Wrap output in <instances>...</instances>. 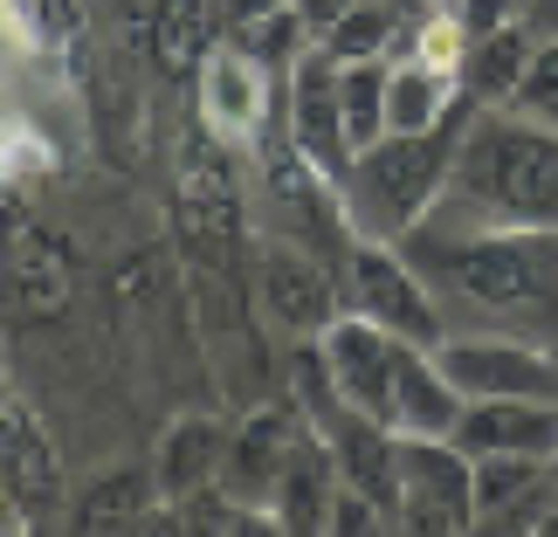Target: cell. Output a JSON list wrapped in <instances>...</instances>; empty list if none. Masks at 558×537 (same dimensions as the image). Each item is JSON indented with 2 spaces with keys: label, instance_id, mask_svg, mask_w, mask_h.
<instances>
[{
  "label": "cell",
  "instance_id": "obj_19",
  "mask_svg": "<svg viewBox=\"0 0 558 537\" xmlns=\"http://www.w3.org/2000/svg\"><path fill=\"white\" fill-rule=\"evenodd\" d=\"M153 468H111V476H97L83 497L70 503V524L76 537H118V530H145V517H153Z\"/></svg>",
  "mask_w": 558,
  "mask_h": 537
},
{
  "label": "cell",
  "instance_id": "obj_3",
  "mask_svg": "<svg viewBox=\"0 0 558 537\" xmlns=\"http://www.w3.org/2000/svg\"><path fill=\"white\" fill-rule=\"evenodd\" d=\"M414 255L435 276H448L462 296H476L483 310H524V304H538L545 276L558 263V228H538V234L497 228V234H483V242H456V248L414 234Z\"/></svg>",
  "mask_w": 558,
  "mask_h": 537
},
{
  "label": "cell",
  "instance_id": "obj_18",
  "mask_svg": "<svg viewBox=\"0 0 558 537\" xmlns=\"http://www.w3.org/2000/svg\"><path fill=\"white\" fill-rule=\"evenodd\" d=\"M462 406L469 400L448 386L435 352L400 338V358H393V435H435V441H448L456 420H462Z\"/></svg>",
  "mask_w": 558,
  "mask_h": 537
},
{
  "label": "cell",
  "instance_id": "obj_27",
  "mask_svg": "<svg viewBox=\"0 0 558 537\" xmlns=\"http://www.w3.org/2000/svg\"><path fill=\"white\" fill-rule=\"evenodd\" d=\"M510 111L545 124V132H558V41H538L518 76V90H510Z\"/></svg>",
  "mask_w": 558,
  "mask_h": 537
},
{
  "label": "cell",
  "instance_id": "obj_26",
  "mask_svg": "<svg viewBox=\"0 0 558 537\" xmlns=\"http://www.w3.org/2000/svg\"><path fill=\"white\" fill-rule=\"evenodd\" d=\"M234 35H242V49H248V56H263L276 76H290V70H296V56H304L311 41H317V35H311V21L296 14V8H276V14L248 21V28H234Z\"/></svg>",
  "mask_w": 558,
  "mask_h": 537
},
{
  "label": "cell",
  "instance_id": "obj_29",
  "mask_svg": "<svg viewBox=\"0 0 558 537\" xmlns=\"http://www.w3.org/2000/svg\"><path fill=\"white\" fill-rule=\"evenodd\" d=\"M462 28H469V41L476 35H489V28H504V21H518V0H462Z\"/></svg>",
  "mask_w": 558,
  "mask_h": 537
},
{
  "label": "cell",
  "instance_id": "obj_22",
  "mask_svg": "<svg viewBox=\"0 0 558 537\" xmlns=\"http://www.w3.org/2000/svg\"><path fill=\"white\" fill-rule=\"evenodd\" d=\"M462 83L435 70V62H400L393 83H386V132H435V124L448 118V103H456Z\"/></svg>",
  "mask_w": 558,
  "mask_h": 537
},
{
  "label": "cell",
  "instance_id": "obj_13",
  "mask_svg": "<svg viewBox=\"0 0 558 537\" xmlns=\"http://www.w3.org/2000/svg\"><path fill=\"white\" fill-rule=\"evenodd\" d=\"M255 296L263 310L276 317L283 331H325L338 317V296H331V269L296 242V234H276V242L255 248Z\"/></svg>",
  "mask_w": 558,
  "mask_h": 537
},
{
  "label": "cell",
  "instance_id": "obj_8",
  "mask_svg": "<svg viewBox=\"0 0 558 537\" xmlns=\"http://www.w3.org/2000/svg\"><path fill=\"white\" fill-rule=\"evenodd\" d=\"M290 138L304 145V159L331 186L352 180L359 152L345 138V103H338V56L325 49V41H311V49L296 56V70H290Z\"/></svg>",
  "mask_w": 558,
  "mask_h": 537
},
{
  "label": "cell",
  "instance_id": "obj_17",
  "mask_svg": "<svg viewBox=\"0 0 558 537\" xmlns=\"http://www.w3.org/2000/svg\"><path fill=\"white\" fill-rule=\"evenodd\" d=\"M331 503H338V462H331L325 435L304 427V441L290 448L283 483H276V497H269V517H276V530L311 537V530H331Z\"/></svg>",
  "mask_w": 558,
  "mask_h": 537
},
{
  "label": "cell",
  "instance_id": "obj_10",
  "mask_svg": "<svg viewBox=\"0 0 558 537\" xmlns=\"http://www.w3.org/2000/svg\"><path fill=\"white\" fill-rule=\"evenodd\" d=\"M269 62L263 56H248L242 41H214V56L193 70V83H201V124L214 138H228V145H255L269 132Z\"/></svg>",
  "mask_w": 558,
  "mask_h": 537
},
{
  "label": "cell",
  "instance_id": "obj_31",
  "mask_svg": "<svg viewBox=\"0 0 558 537\" xmlns=\"http://www.w3.org/2000/svg\"><path fill=\"white\" fill-rule=\"evenodd\" d=\"M524 28L538 41H558V0H524Z\"/></svg>",
  "mask_w": 558,
  "mask_h": 537
},
{
  "label": "cell",
  "instance_id": "obj_34",
  "mask_svg": "<svg viewBox=\"0 0 558 537\" xmlns=\"http://www.w3.org/2000/svg\"><path fill=\"white\" fill-rule=\"evenodd\" d=\"M14 400V386H8V352H0V406Z\"/></svg>",
  "mask_w": 558,
  "mask_h": 537
},
{
  "label": "cell",
  "instance_id": "obj_24",
  "mask_svg": "<svg viewBox=\"0 0 558 537\" xmlns=\"http://www.w3.org/2000/svg\"><path fill=\"white\" fill-rule=\"evenodd\" d=\"M551 476V462L538 455H469V489H476V530L483 524H497L510 503L524 497L531 483H545Z\"/></svg>",
  "mask_w": 558,
  "mask_h": 537
},
{
  "label": "cell",
  "instance_id": "obj_35",
  "mask_svg": "<svg viewBox=\"0 0 558 537\" xmlns=\"http://www.w3.org/2000/svg\"><path fill=\"white\" fill-rule=\"evenodd\" d=\"M545 537H558V503H551V524H545Z\"/></svg>",
  "mask_w": 558,
  "mask_h": 537
},
{
  "label": "cell",
  "instance_id": "obj_5",
  "mask_svg": "<svg viewBox=\"0 0 558 537\" xmlns=\"http://www.w3.org/2000/svg\"><path fill=\"white\" fill-rule=\"evenodd\" d=\"M393 476H400L393 530H407V537H462V530H476L469 455H462L456 441L400 435V441H393Z\"/></svg>",
  "mask_w": 558,
  "mask_h": 537
},
{
  "label": "cell",
  "instance_id": "obj_4",
  "mask_svg": "<svg viewBox=\"0 0 558 537\" xmlns=\"http://www.w3.org/2000/svg\"><path fill=\"white\" fill-rule=\"evenodd\" d=\"M242 166L228 159V138L193 124L173 152V228L201 255H234L242 242Z\"/></svg>",
  "mask_w": 558,
  "mask_h": 537
},
{
  "label": "cell",
  "instance_id": "obj_33",
  "mask_svg": "<svg viewBox=\"0 0 558 537\" xmlns=\"http://www.w3.org/2000/svg\"><path fill=\"white\" fill-rule=\"evenodd\" d=\"M0 524H21V510H14V489H8V476H0Z\"/></svg>",
  "mask_w": 558,
  "mask_h": 537
},
{
  "label": "cell",
  "instance_id": "obj_9",
  "mask_svg": "<svg viewBox=\"0 0 558 537\" xmlns=\"http://www.w3.org/2000/svg\"><path fill=\"white\" fill-rule=\"evenodd\" d=\"M345 269H352V296L366 317H379L407 345H441V310H435V296H427V283L414 276L407 255L379 248V242H352Z\"/></svg>",
  "mask_w": 558,
  "mask_h": 537
},
{
  "label": "cell",
  "instance_id": "obj_11",
  "mask_svg": "<svg viewBox=\"0 0 558 537\" xmlns=\"http://www.w3.org/2000/svg\"><path fill=\"white\" fill-rule=\"evenodd\" d=\"M304 406H296L290 393L283 400H269V406H255V414L234 420V441H228V462H221V489L228 497H242L255 510H269L276 497V483H283V462H290V448L304 441Z\"/></svg>",
  "mask_w": 558,
  "mask_h": 537
},
{
  "label": "cell",
  "instance_id": "obj_21",
  "mask_svg": "<svg viewBox=\"0 0 558 537\" xmlns=\"http://www.w3.org/2000/svg\"><path fill=\"white\" fill-rule=\"evenodd\" d=\"M531 49H538V35H531L524 21H504V28L476 35L462 49V90L476 97V103H510V90H518V76H524V62H531Z\"/></svg>",
  "mask_w": 558,
  "mask_h": 537
},
{
  "label": "cell",
  "instance_id": "obj_14",
  "mask_svg": "<svg viewBox=\"0 0 558 537\" xmlns=\"http://www.w3.org/2000/svg\"><path fill=\"white\" fill-rule=\"evenodd\" d=\"M0 476H8V489H14L21 524H56V510H62V462H56L49 435H41V420L28 414L21 393L0 406Z\"/></svg>",
  "mask_w": 558,
  "mask_h": 537
},
{
  "label": "cell",
  "instance_id": "obj_6",
  "mask_svg": "<svg viewBox=\"0 0 558 537\" xmlns=\"http://www.w3.org/2000/svg\"><path fill=\"white\" fill-rule=\"evenodd\" d=\"M76 296V269H70V248L56 242L35 213L8 207L0 213V310L14 325H56Z\"/></svg>",
  "mask_w": 558,
  "mask_h": 537
},
{
  "label": "cell",
  "instance_id": "obj_12",
  "mask_svg": "<svg viewBox=\"0 0 558 537\" xmlns=\"http://www.w3.org/2000/svg\"><path fill=\"white\" fill-rule=\"evenodd\" d=\"M317 345H325V365L338 379V393H345L359 414H373L393 427V358H400V338L379 325V317H331L325 331H317Z\"/></svg>",
  "mask_w": 558,
  "mask_h": 537
},
{
  "label": "cell",
  "instance_id": "obj_2",
  "mask_svg": "<svg viewBox=\"0 0 558 537\" xmlns=\"http://www.w3.org/2000/svg\"><path fill=\"white\" fill-rule=\"evenodd\" d=\"M483 103L456 90V103H448V118L435 124V132H386L379 145H366L352 166V180L366 186V200L379 207V221H393L414 234L427 221V207L448 193V180H456V152L469 138V124H476Z\"/></svg>",
  "mask_w": 558,
  "mask_h": 537
},
{
  "label": "cell",
  "instance_id": "obj_1",
  "mask_svg": "<svg viewBox=\"0 0 558 537\" xmlns=\"http://www.w3.org/2000/svg\"><path fill=\"white\" fill-rule=\"evenodd\" d=\"M448 186L510 234L558 228V132H545V124L531 132L518 118H476Z\"/></svg>",
  "mask_w": 558,
  "mask_h": 537
},
{
  "label": "cell",
  "instance_id": "obj_32",
  "mask_svg": "<svg viewBox=\"0 0 558 537\" xmlns=\"http://www.w3.org/2000/svg\"><path fill=\"white\" fill-rule=\"evenodd\" d=\"M276 8H290V0H221V14L234 21V28H248V21H263V14H276Z\"/></svg>",
  "mask_w": 558,
  "mask_h": 537
},
{
  "label": "cell",
  "instance_id": "obj_7",
  "mask_svg": "<svg viewBox=\"0 0 558 537\" xmlns=\"http://www.w3.org/2000/svg\"><path fill=\"white\" fill-rule=\"evenodd\" d=\"M427 352L462 400H558V365L518 338H441Z\"/></svg>",
  "mask_w": 558,
  "mask_h": 537
},
{
  "label": "cell",
  "instance_id": "obj_16",
  "mask_svg": "<svg viewBox=\"0 0 558 537\" xmlns=\"http://www.w3.org/2000/svg\"><path fill=\"white\" fill-rule=\"evenodd\" d=\"M228 441H234V420H221V414H173L166 420V435L153 448L159 503H186V497H201V489L221 483Z\"/></svg>",
  "mask_w": 558,
  "mask_h": 537
},
{
  "label": "cell",
  "instance_id": "obj_30",
  "mask_svg": "<svg viewBox=\"0 0 558 537\" xmlns=\"http://www.w3.org/2000/svg\"><path fill=\"white\" fill-rule=\"evenodd\" d=\"M290 8L311 21V35H325V28H331V21L345 14V8H359V0H290Z\"/></svg>",
  "mask_w": 558,
  "mask_h": 537
},
{
  "label": "cell",
  "instance_id": "obj_23",
  "mask_svg": "<svg viewBox=\"0 0 558 537\" xmlns=\"http://www.w3.org/2000/svg\"><path fill=\"white\" fill-rule=\"evenodd\" d=\"M386 56H366V62H338V103H345V138L352 152H366V145L386 138Z\"/></svg>",
  "mask_w": 558,
  "mask_h": 537
},
{
  "label": "cell",
  "instance_id": "obj_20",
  "mask_svg": "<svg viewBox=\"0 0 558 537\" xmlns=\"http://www.w3.org/2000/svg\"><path fill=\"white\" fill-rule=\"evenodd\" d=\"M145 41H153V62L166 76H193L221 41V8L214 0H153Z\"/></svg>",
  "mask_w": 558,
  "mask_h": 537
},
{
  "label": "cell",
  "instance_id": "obj_28",
  "mask_svg": "<svg viewBox=\"0 0 558 537\" xmlns=\"http://www.w3.org/2000/svg\"><path fill=\"white\" fill-rule=\"evenodd\" d=\"M28 14H35V35L41 41H76V28H83L76 0H28Z\"/></svg>",
  "mask_w": 558,
  "mask_h": 537
},
{
  "label": "cell",
  "instance_id": "obj_25",
  "mask_svg": "<svg viewBox=\"0 0 558 537\" xmlns=\"http://www.w3.org/2000/svg\"><path fill=\"white\" fill-rule=\"evenodd\" d=\"M393 28H400V0H359V8H345L317 41H325L338 62H366V56H386Z\"/></svg>",
  "mask_w": 558,
  "mask_h": 537
},
{
  "label": "cell",
  "instance_id": "obj_15",
  "mask_svg": "<svg viewBox=\"0 0 558 537\" xmlns=\"http://www.w3.org/2000/svg\"><path fill=\"white\" fill-rule=\"evenodd\" d=\"M462 455H538L558 462V400H469L456 435Z\"/></svg>",
  "mask_w": 558,
  "mask_h": 537
}]
</instances>
